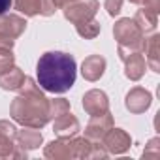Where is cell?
Returning a JSON list of instances; mask_svg holds the SVG:
<instances>
[{
    "mask_svg": "<svg viewBox=\"0 0 160 160\" xmlns=\"http://www.w3.org/2000/svg\"><path fill=\"white\" fill-rule=\"evenodd\" d=\"M77 77V64L70 53L47 51L36 64V81L45 92L64 94L68 92Z\"/></svg>",
    "mask_w": 160,
    "mask_h": 160,
    "instance_id": "6da1fadb",
    "label": "cell"
},
{
    "mask_svg": "<svg viewBox=\"0 0 160 160\" xmlns=\"http://www.w3.org/2000/svg\"><path fill=\"white\" fill-rule=\"evenodd\" d=\"M10 115L17 124L38 130L49 122V100L42 92V87L36 79L25 75L19 94L12 100Z\"/></svg>",
    "mask_w": 160,
    "mask_h": 160,
    "instance_id": "7a4b0ae2",
    "label": "cell"
},
{
    "mask_svg": "<svg viewBox=\"0 0 160 160\" xmlns=\"http://www.w3.org/2000/svg\"><path fill=\"white\" fill-rule=\"evenodd\" d=\"M113 36L117 40V53L119 58L124 60L132 53H141L145 34L138 27V23L130 17H122L113 25Z\"/></svg>",
    "mask_w": 160,
    "mask_h": 160,
    "instance_id": "3957f363",
    "label": "cell"
},
{
    "mask_svg": "<svg viewBox=\"0 0 160 160\" xmlns=\"http://www.w3.org/2000/svg\"><path fill=\"white\" fill-rule=\"evenodd\" d=\"M98 8H100L98 0H72L62 8V13L72 25H79L94 19Z\"/></svg>",
    "mask_w": 160,
    "mask_h": 160,
    "instance_id": "277c9868",
    "label": "cell"
},
{
    "mask_svg": "<svg viewBox=\"0 0 160 160\" xmlns=\"http://www.w3.org/2000/svg\"><path fill=\"white\" fill-rule=\"evenodd\" d=\"M100 143L104 145L108 154H124L132 147V138H130V134L126 130L113 126V128L108 130V134L102 138Z\"/></svg>",
    "mask_w": 160,
    "mask_h": 160,
    "instance_id": "5b68a950",
    "label": "cell"
},
{
    "mask_svg": "<svg viewBox=\"0 0 160 160\" xmlns=\"http://www.w3.org/2000/svg\"><path fill=\"white\" fill-rule=\"evenodd\" d=\"M73 138H58V139L49 141L43 147V156L49 158V160H70V158H75V139Z\"/></svg>",
    "mask_w": 160,
    "mask_h": 160,
    "instance_id": "8992f818",
    "label": "cell"
},
{
    "mask_svg": "<svg viewBox=\"0 0 160 160\" xmlns=\"http://www.w3.org/2000/svg\"><path fill=\"white\" fill-rule=\"evenodd\" d=\"M113 126H115V121H113V115L109 111H106L102 115H92L85 126V138L91 141H102V138Z\"/></svg>",
    "mask_w": 160,
    "mask_h": 160,
    "instance_id": "52a82bcc",
    "label": "cell"
},
{
    "mask_svg": "<svg viewBox=\"0 0 160 160\" xmlns=\"http://www.w3.org/2000/svg\"><path fill=\"white\" fill-rule=\"evenodd\" d=\"M152 104V94L143 89V87H134L126 92V98H124V106L130 113L134 115H139V113H145Z\"/></svg>",
    "mask_w": 160,
    "mask_h": 160,
    "instance_id": "ba28073f",
    "label": "cell"
},
{
    "mask_svg": "<svg viewBox=\"0 0 160 160\" xmlns=\"http://www.w3.org/2000/svg\"><path fill=\"white\" fill-rule=\"evenodd\" d=\"M83 109L87 115H102L106 111H109V98L104 91L100 89H91L83 94Z\"/></svg>",
    "mask_w": 160,
    "mask_h": 160,
    "instance_id": "9c48e42d",
    "label": "cell"
},
{
    "mask_svg": "<svg viewBox=\"0 0 160 160\" xmlns=\"http://www.w3.org/2000/svg\"><path fill=\"white\" fill-rule=\"evenodd\" d=\"M17 126L6 119L0 121V158H12L17 147Z\"/></svg>",
    "mask_w": 160,
    "mask_h": 160,
    "instance_id": "30bf717a",
    "label": "cell"
},
{
    "mask_svg": "<svg viewBox=\"0 0 160 160\" xmlns=\"http://www.w3.org/2000/svg\"><path fill=\"white\" fill-rule=\"evenodd\" d=\"M141 53L145 55L147 66L154 73H160V34L158 32H151V36L143 38Z\"/></svg>",
    "mask_w": 160,
    "mask_h": 160,
    "instance_id": "8fae6325",
    "label": "cell"
},
{
    "mask_svg": "<svg viewBox=\"0 0 160 160\" xmlns=\"http://www.w3.org/2000/svg\"><path fill=\"white\" fill-rule=\"evenodd\" d=\"M25 30H27L25 17H21L17 13H4V15H0V36H8V38L17 40Z\"/></svg>",
    "mask_w": 160,
    "mask_h": 160,
    "instance_id": "7c38bea8",
    "label": "cell"
},
{
    "mask_svg": "<svg viewBox=\"0 0 160 160\" xmlns=\"http://www.w3.org/2000/svg\"><path fill=\"white\" fill-rule=\"evenodd\" d=\"M79 130H81V124H79L77 117L72 111L53 119V132L57 138H73L77 136Z\"/></svg>",
    "mask_w": 160,
    "mask_h": 160,
    "instance_id": "4fadbf2b",
    "label": "cell"
},
{
    "mask_svg": "<svg viewBox=\"0 0 160 160\" xmlns=\"http://www.w3.org/2000/svg\"><path fill=\"white\" fill-rule=\"evenodd\" d=\"M106 66H108V62H106V58L102 55H91L81 64V75L87 79V81L94 83V81H98V79L104 75Z\"/></svg>",
    "mask_w": 160,
    "mask_h": 160,
    "instance_id": "5bb4252c",
    "label": "cell"
},
{
    "mask_svg": "<svg viewBox=\"0 0 160 160\" xmlns=\"http://www.w3.org/2000/svg\"><path fill=\"white\" fill-rule=\"evenodd\" d=\"M122 62H124V75L130 79V81H139V79L145 75L147 62H145L143 53H132Z\"/></svg>",
    "mask_w": 160,
    "mask_h": 160,
    "instance_id": "9a60e30c",
    "label": "cell"
},
{
    "mask_svg": "<svg viewBox=\"0 0 160 160\" xmlns=\"http://www.w3.org/2000/svg\"><path fill=\"white\" fill-rule=\"evenodd\" d=\"M15 141H17V147H21L25 151H34L43 143V136H42V132L38 128L23 126V130H17Z\"/></svg>",
    "mask_w": 160,
    "mask_h": 160,
    "instance_id": "2e32d148",
    "label": "cell"
},
{
    "mask_svg": "<svg viewBox=\"0 0 160 160\" xmlns=\"http://www.w3.org/2000/svg\"><path fill=\"white\" fill-rule=\"evenodd\" d=\"M23 81H25V72L15 64L8 72L0 73V89H4V91H19Z\"/></svg>",
    "mask_w": 160,
    "mask_h": 160,
    "instance_id": "e0dca14e",
    "label": "cell"
},
{
    "mask_svg": "<svg viewBox=\"0 0 160 160\" xmlns=\"http://www.w3.org/2000/svg\"><path fill=\"white\" fill-rule=\"evenodd\" d=\"M134 21L138 23V27L141 28L143 34H151L156 30L158 25V12L151 10V8H141L138 10V13L134 15Z\"/></svg>",
    "mask_w": 160,
    "mask_h": 160,
    "instance_id": "ac0fdd59",
    "label": "cell"
},
{
    "mask_svg": "<svg viewBox=\"0 0 160 160\" xmlns=\"http://www.w3.org/2000/svg\"><path fill=\"white\" fill-rule=\"evenodd\" d=\"M102 30V25L96 21V19H91V21H85V23H79L75 25V32L81 36L83 40H94Z\"/></svg>",
    "mask_w": 160,
    "mask_h": 160,
    "instance_id": "d6986e66",
    "label": "cell"
},
{
    "mask_svg": "<svg viewBox=\"0 0 160 160\" xmlns=\"http://www.w3.org/2000/svg\"><path fill=\"white\" fill-rule=\"evenodd\" d=\"M40 6H42V0H13V8L25 17L40 15Z\"/></svg>",
    "mask_w": 160,
    "mask_h": 160,
    "instance_id": "ffe728a7",
    "label": "cell"
},
{
    "mask_svg": "<svg viewBox=\"0 0 160 160\" xmlns=\"http://www.w3.org/2000/svg\"><path fill=\"white\" fill-rule=\"evenodd\" d=\"M70 111V102L64 100V98H55V100H49V121L64 115Z\"/></svg>",
    "mask_w": 160,
    "mask_h": 160,
    "instance_id": "44dd1931",
    "label": "cell"
},
{
    "mask_svg": "<svg viewBox=\"0 0 160 160\" xmlns=\"http://www.w3.org/2000/svg\"><path fill=\"white\" fill-rule=\"evenodd\" d=\"M15 64V55L12 49H0V73L8 72Z\"/></svg>",
    "mask_w": 160,
    "mask_h": 160,
    "instance_id": "7402d4cb",
    "label": "cell"
},
{
    "mask_svg": "<svg viewBox=\"0 0 160 160\" xmlns=\"http://www.w3.org/2000/svg\"><path fill=\"white\" fill-rule=\"evenodd\" d=\"M160 139L158 138H152L149 143H147V147H145V151H143V158L145 156H154V158H158L160 156Z\"/></svg>",
    "mask_w": 160,
    "mask_h": 160,
    "instance_id": "603a6c76",
    "label": "cell"
},
{
    "mask_svg": "<svg viewBox=\"0 0 160 160\" xmlns=\"http://www.w3.org/2000/svg\"><path fill=\"white\" fill-rule=\"evenodd\" d=\"M122 2L124 0H106V10H108V13L111 15V17H115V15H119L121 13V10H122Z\"/></svg>",
    "mask_w": 160,
    "mask_h": 160,
    "instance_id": "cb8c5ba5",
    "label": "cell"
},
{
    "mask_svg": "<svg viewBox=\"0 0 160 160\" xmlns=\"http://www.w3.org/2000/svg\"><path fill=\"white\" fill-rule=\"evenodd\" d=\"M132 4L136 6H141V8H151V10H156L160 13V0H130Z\"/></svg>",
    "mask_w": 160,
    "mask_h": 160,
    "instance_id": "d4e9b609",
    "label": "cell"
},
{
    "mask_svg": "<svg viewBox=\"0 0 160 160\" xmlns=\"http://www.w3.org/2000/svg\"><path fill=\"white\" fill-rule=\"evenodd\" d=\"M15 40L8 38V36H0V49H13Z\"/></svg>",
    "mask_w": 160,
    "mask_h": 160,
    "instance_id": "484cf974",
    "label": "cell"
},
{
    "mask_svg": "<svg viewBox=\"0 0 160 160\" xmlns=\"http://www.w3.org/2000/svg\"><path fill=\"white\" fill-rule=\"evenodd\" d=\"M13 6V0H0V15L8 13V10Z\"/></svg>",
    "mask_w": 160,
    "mask_h": 160,
    "instance_id": "4316f807",
    "label": "cell"
},
{
    "mask_svg": "<svg viewBox=\"0 0 160 160\" xmlns=\"http://www.w3.org/2000/svg\"><path fill=\"white\" fill-rule=\"evenodd\" d=\"M51 2H53V4H55V8L58 10V8H64L68 2H72V0H51Z\"/></svg>",
    "mask_w": 160,
    "mask_h": 160,
    "instance_id": "83f0119b",
    "label": "cell"
}]
</instances>
